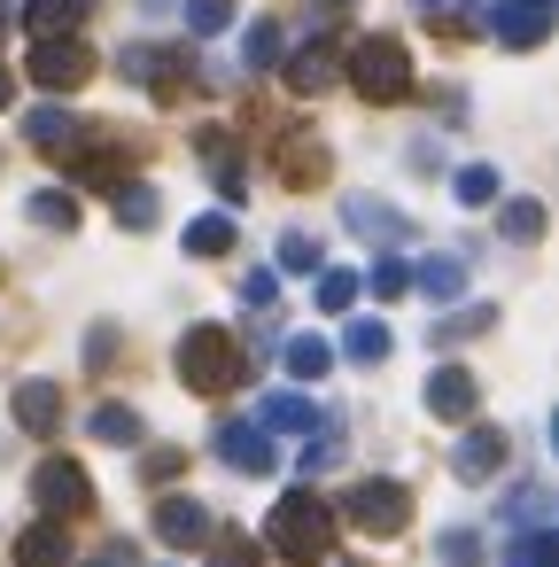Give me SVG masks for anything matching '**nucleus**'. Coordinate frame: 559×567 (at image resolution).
Masks as SVG:
<instances>
[{
  "instance_id": "44",
  "label": "nucleus",
  "mask_w": 559,
  "mask_h": 567,
  "mask_svg": "<svg viewBox=\"0 0 559 567\" xmlns=\"http://www.w3.org/2000/svg\"><path fill=\"white\" fill-rule=\"evenodd\" d=\"M544 9H551V0H544Z\"/></svg>"
},
{
  "instance_id": "17",
  "label": "nucleus",
  "mask_w": 559,
  "mask_h": 567,
  "mask_svg": "<svg viewBox=\"0 0 559 567\" xmlns=\"http://www.w3.org/2000/svg\"><path fill=\"white\" fill-rule=\"evenodd\" d=\"M257 427H265V435H311V427H319V404H311V396H265Z\"/></svg>"
},
{
  "instance_id": "42",
  "label": "nucleus",
  "mask_w": 559,
  "mask_h": 567,
  "mask_svg": "<svg viewBox=\"0 0 559 567\" xmlns=\"http://www.w3.org/2000/svg\"><path fill=\"white\" fill-rule=\"evenodd\" d=\"M110 350H117V334H110V327H94V342H86V365H110Z\"/></svg>"
},
{
  "instance_id": "33",
  "label": "nucleus",
  "mask_w": 559,
  "mask_h": 567,
  "mask_svg": "<svg viewBox=\"0 0 559 567\" xmlns=\"http://www.w3.org/2000/svg\"><path fill=\"white\" fill-rule=\"evenodd\" d=\"M451 187H458V203H466V210H482V203H497V172H489V164H466V172H458Z\"/></svg>"
},
{
  "instance_id": "35",
  "label": "nucleus",
  "mask_w": 559,
  "mask_h": 567,
  "mask_svg": "<svg viewBox=\"0 0 559 567\" xmlns=\"http://www.w3.org/2000/svg\"><path fill=\"white\" fill-rule=\"evenodd\" d=\"M241 63H249V71H272V63H280V32H272V24H249V40H241Z\"/></svg>"
},
{
  "instance_id": "30",
  "label": "nucleus",
  "mask_w": 559,
  "mask_h": 567,
  "mask_svg": "<svg viewBox=\"0 0 559 567\" xmlns=\"http://www.w3.org/2000/svg\"><path fill=\"white\" fill-rule=\"evenodd\" d=\"M117 226L148 234V226H156V187H117Z\"/></svg>"
},
{
  "instance_id": "10",
  "label": "nucleus",
  "mask_w": 559,
  "mask_h": 567,
  "mask_svg": "<svg viewBox=\"0 0 559 567\" xmlns=\"http://www.w3.org/2000/svg\"><path fill=\"white\" fill-rule=\"evenodd\" d=\"M156 536H164L172 551H195V544H210L218 528H210V505H203V497H164V505H156Z\"/></svg>"
},
{
  "instance_id": "8",
  "label": "nucleus",
  "mask_w": 559,
  "mask_h": 567,
  "mask_svg": "<svg viewBox=\"0 0 559 567\" xmlns=\"http://www.w3.org/2000/svg\"><path fill=\"white\" fill-rule=\"evenodd\" d=\"M210 451H218L226 466H241V474H272V435H265L257 420H226V427L210 435Z\"/></svg>"
},
{
  "instance_id": "40",
  "label": "nucleus",
  "mask_w": 559,
  "mask_h": 567,
  "mask_svg": "<svg viewBox=\"0 0 559 567\" xmlns=\"http://www.w3.org/2000/svg\"><path fill=\"white\" fill-rule=\"evenodd\" d=\"M272 296H280L272 272H249V280H241V303H249V311H272Z\"/></svg>"
},
{
  "instance_id": "13",
  "label": "nucleus",
  "mask_w": 559,
  "mask_h": 567,
  "mask_svg": "<svg viewBox=\"0 0 559 567\" xmlns=\"http://www.w3.org/2000/svg\"><path fill=\"white\" fill-rule=\"evenodd\" d=\"M17 427L24 435H55L63 427V389L55 381H24L17 389Z\"/></svg>"
},
{
  "instance_id": "34",
  "label": "nucleus",
  "mask_w": 559,
  "mask_h": 567,
  "mask_svg": "<svg viewBox=\"0 0 559 567\" xmlns=\"http://www.w3.org/2000/svg\"><path fill=\"white\" fill-rule=\"evenodd\" d=\"M234 24V0H187V32L195 40H210V32H226Z\"/></svg>"
},
{
  "instance_id": "27",
  "label": "nucleus",
  "mask_w": 559,
  "mask_h": 567,
  "mask_svg": "<svg viewBox=\"0 0 559 567\" xmlns=\"http://www.w3.org/2000/svg\"><path fill=\"white\" fill-rule=\"evenodd\" d=\"M280 172H288V179H296V187H303V179H327V148H319V141H303V133H296V141H288V156H280Z\"/></svg>"
},
{
  "instance_id": "22",
  "label": "nucleus",
  "mask_w": 559,
  "mask_h": 567,
  "mask_svg": "<svg viewBox=\"0 0 559 567\" xmlns=\"http://www.w3.org/2000/svg\"><path fill=\"white\" fill-rule=\"evenodd\" d=\"M226 249H234V218L226 210H210V218L187 226V257H226Z\"/></svg>"
},
{
  "instance_id": "43",
  "label": "nucleus",
  "mask_w": 559,
  "mask_h": 567,
  "mask_svg": "<svg viewBox=\"0 0 559 567\" xmlns=\"http://www.w3.org/2000/svg\"><path fill=\"white\" fill-rule=\"evenodd\" d=\"M9 102H17V79H9V71H0V110H9Z\"/></svg>"
},
{
  "instance_id": "21",
  "label": "nucleus",
  "mask_w": 559,
  "mask_h": 567,
  "mask_svg": "<svg viewBox=\"0 0 559 567\" xmlns=\"http://www.w3.org/2000/svg\"><path fill=\"white\" fill-rule=\"evenodd\" d=\"M288 86H296V94H327V86H334V55H327V48H303V55L288 63Z\"/></svg>"
},
{
  "instance_id": "20",
  "label": "nucleus",
  "mask_w": 559,
  "mask_h": 567,
  "mask_svg": "<svg viewBox=\"0 0 559 567\" xmlns=\"http://www.w3.org/2000/svg\"><path fill=\"white\" fill-rule=\"evenodd\" d=\"M24 24H32L40 40H71V32H79V0H32Z\"/></svg>"
},
{
  "instance_id": "2",
  "label": "nucleus",
  "mask_w": 559,
  "mask_h": 567,
  "mask_svg": "<svg viewBox=\"0 0 559 567\" xmlns=\"http://www.w3.org/2000/svg\"><path fill=\"white\" fill-rule=\"evenodd\" d=\"M272 551H280V559H296V567L327 559V551H334V513H327V497L288 489V497L272 505Z\"/></svg>"
},
{
  "instance_id": "19",
  "label": "nucleus",
  "mask_w": 559,
  "mask_h": 567,
  "mask_svg": "<svg viewBox=\"0 0 559 567\" xmlns=\"http://www.w3.org/2000/svg\"><path fill=\"white\" fill-rule=\"evenodd\" d=\"M342 358H350V365H381V358H389V327H381V319H350Z\"/></svg>"
},
{
  "instance_id": "4",
  "label": "nucleus",
  "mask_w": 559,
  "mask_h": 567,
  "mask_svg": "<svg viewBox=\"0 0 559 567\" xmlns=\"http://www.w3.org/2000/svg\"><path fill=\"white\" fill-rule=\"evenodd\" d=\"M342 513H350V528H365V536H396V528L412 520V489L389 482V474H373V482H358V489L342 497Z\"/></svg>"
},
{
  "instance_id": "26",
  "label": "nucleus",
  "mask_w": 559,
  "mask_h": 567,
  "mask_svg": "<svg viewBox=\"0 0 559 567\" xmlns=\"http://www.w3.org/2000/svg\"><path fill=\"white\" fill-rule=\"evenodd\" d=\"M505 567H559V536L551 528H520V544L505 551Z\"/></svg>"
},
{
  "instance_id": "16",
  "label": "nucleus",
  "mask_w": 559,
  "mask_h": 567,
  "mask_svg": "<svg viewBox=\"0 0 559 567\" xmlns=\"http://www.w3.org/2000/svg\"><path fill=\"white\" fill-rule=\"evenodd\" d=\"M342 218H350V234H365V241H404V218H396L389 203H373V195H350Z\"/></svg>"
},
{
  "instance_id": "39",
  "label": "nucleus",
  "mask_w": 559,
  "mask_h": 567,
  "mask_svg": "<svg viewBox=\"0 0 559 567\" xmlns=\"http://www.w3.org/2000/svg\"><path fill=\"white\" fill-rule=\"evenodd\" d=\"M342 466V427H319V443H303V474H327Z\"/></svg>"
},
{
  "instance_id": "5",
  "label": "nucleus",
  "mask_w": 559,
  "mask_h": 567,
  "mask_svg": "<svg viewBox=\"0 0 559 567\" xmlns=\"http://www.w3.org/2000/svg\"><path fill=\"white\" fill-rule=\"evenodd\" d=\"M505 458H513V435L489 427V420H474V427L458 435V451H451V474H458V482H489Z\"/></svg>"
},
{
  "instance_id": "1",
  "label": "nucleus",
  "mask_w": 559,
  "mask_h": 567,
  "mask_svg": "<svg viewBox=\"0 0 559 567\" xmlns=\"http://www.w3.org/2000/svg\"><path fill=\"white\" fill-rule=\"evenodd\" d=\"M172 365H179V381L195 389V396H234L241 389V373H249V358H241V342L226 334V327H187L179 334V350H172Z\"/></svg>"
},
{
  "instance_id": "31",
  "label": "nucleus",
  "mask_w": 559,
  "mask_h": 567,
  "mask_svg": "<svg viewBox=\"0 0 559 567\" xmlns=\"http://www.w3.org/2000/svg\"><path fill=\"white\" fill-rule=\"evenodd\" d=\"M94 435H102V443H141V412H133V404H102V412H94Z\"/></svg>"
},
{
  "instance_id": "36",
  "label": "nucleus",
  "mask_w": 559,
  "mask_h": 567,
  "mask_svg": "<svg viewBox=\"0 0 559 567\" xmlns=\"http://www.w3.org/2000/svg\"><path fill=\"white\" fill-rule=\"evenodd\" d=\"M365 288H373V296H404V288H412V265H404V257H373Z\"/></svg>"
},
{
  "instance_id": "24",
  "label": "nucleus",
  "mask_w": 559,
  "mask_h": 567,
  "mask_svg": "<svg viewBox=\"0 0 559 567\" xmlns=\"http://www.w3.org/2000/svg\"><path fill=\"white\" fill-rule=\"evenodd\" d=\"M489 327H497V303H474V311H458V319H435L427 342H474V334H489Z\"/></svg>"
},
{
  "instance_id": "14",
  "label": "nucleus",
  "mask_w": 559,
  "mask_h": 567,
  "mask_svg": "<svg viewBox=\"0 0 559 567\" xmlns=\"http://www.w3.org/2000/svg\"><path fill=\"white\" fill-rule=\"evenodd\" d=\"M412 288H420L427 303H458V296H466V265H458V257H420V265H412Z\"/></svg>"
},
{
  "instance_id": "11",
  "label": "nucleus",
  "mask_w": 559,
  "mask_h": 567,
  "mask_svg": "<svg viewBox=\"0 0 559 567\" xmlns=\"http://www.w3.org/2000/svg\"><path fill=\"white\" fill-rule=\"evenodd\" d=\"M544 24H551L544 0H497V9H489V32L505 48H544Z\"/></svg>"
},
{
  "instance_id": "38",
  "label": "nucleus",
  "mask_w": 559,
  "mask_h": 567,
  "mask_svg": "<svg viewBox=\"0 0 559 567\" xmlns=\"http://www.w3.org/2000/svg\"><path fill=\"white\" fill-rule=\"evenodd\" d=\"M358 303V272H319V311H350Z\"/></svg>"
},
{
  "instance_id": "6",
  "label": "nucleus",
  "mask_w": 559,
  "mask_h": 567,
  "mask_svg": "<svg viewBox=\"0 0 559 567\" xmlns=\"http://www.w3.org/2000/svg\"><path fill=\"white\" fill-rule=\"evenodd\" d=\"M86 71H94V55H86L79 40H40V48H32V86H48V94L86 86Z\"/></svg>"
},
{
  "instance_id": "12",
  "label": "nucleus",
  "mask_w": 559,
  "mask_h": 567,
  "mask_svg": "<svg viewBox=\"0 0 559 567\" xmlns=\"http://www.w3.org/2000/svg\"><path fill=\"white\" fill-rule=\"evenodd\" d=\"M474 373L466 365H443V373H427V412L435 420H474Z\"/></svg>"
},
{
  "instance_id": "9",
  "label": "nucleus",
  "mask_w": 559,
  "mask_h": 567,
  "mask_svg": "<svg viewBox=\"0 0 559 567\" xmlns=\"http://www.w3.org/2000/svg\"><path fill=\"white\" fill-rule=\"evenodd\" d=\"M32 489H40V505H48V513H86V505H94V482H86V466H79V458H48Z\"/></svg>"
},
{
  "instance_id": "23",
  "label": "nucleus",
  "mask_w": 559,
  "mask_h": 567,
  "mask_svg": "<svg viewBox=\"0 0 559 567\" xmlns=\"http://www.w3.org/2000/svg\"><path fill=\"white\" fill-rule=\"evenodd\" d=\"M497 226H505V241H520V249H528V241H544V203H528V195H520V203H505V210H497Z\"/></svg>"
},
{
  "instance_id": "29",
  "label": "nucleus",
  "mask_w": 559,
  "mask_h": 567,
  "mask_svg": "<svg viewBox=\"0 0 559 567\" xmlns=\"http://www.w3.org/2000/svg\"><path fill=\"white\" fill-rule=\"evenodd\" d=\"M32 218L71 234V226H79V195H63V187H40V195H32Z\"/></svg>"
},
{
  "instance_id": "18",
  "label": "nucleus",
  "mask_w": 559,
  "mask_h": 567,
  "mask_svg": "<svg viewBox=\"0 0 559 567\" xmlns=\"http://www.w3.org/2000/svg\"><path fill=\"white\" fill-rule=\"evenodd\" d=\"M63 559H71L63 520H40V528H24V536H17V567H63Z\"/></svg>"
},
{
  "instance_id": "15",
  "label": "nucleus",
  "mask_w": 559,
  "mask_h": 567,
  "mask_svg": "<svg viewBox=\"0 0 559 567\" xmlns=\"http://www.w3.org/2000/svg\"><path fill=\"white\" fill-rule=\"evenodd\" d=\"M24 141H32V148H48V156H63V148L79 141V117H71L63 102H48V110H32V117H24Z\"/></svg>"
},
{
  "instance_id": "7",
  "label": "nucleus",
  "mask_w": 559,
  "mask_h": 567,
  "mask_svg": "<svg viewBox=\"0 0 559 567\" xmlns=\"http://www.w3.org/2000/svg\"><path fill=\"white\" fill-rule=\"evenodd\" d=\"M117 71L141 79L148 94H179V86H187V55H179V48H125Z\"/></svg>"
},
{
  "instance_id": "32",
  "label": "nucleus",
  "mask_w": 559,
  "mask_h": 567,
  "mask_svg": "<svg viewBox=\"0 0 559 567\" xmlns=\"http://www.w3.org/2000/svg\"><path fill=\"white\" fill-rule=\"evenodd\" d=\"M435 559H443V567H482V536H474V528H443V536H435Z\"/></svg>"
},
{
  "instance_id": "3",
  "label": "nucleus",
  "mask_w": 559,
  "mask_h": 567,
  "mask_svg": "<svg viewBox=\"0 0 559 567\" xmlns=\"http://www.w3.org/2000/svg\"><path fill=\"white\" fill-rule=\"evenodd\" d=\"M350 86H358L365 102H404V94H412V55H404V40H358V48H350Z\"/></svg>"
},
{
  "instance_id": "41",
  "label": "nucleus",
  "mask_w": 559,
  "mask_h": 567,
  "mask_svg": "<svg viewBox=\"0 0 559 567\" xmlns=\"http://www.w3.org/2000/svg\"><path fill=\"white\" fill-rule=\"evenodd\" d=\"M179 458H187V451H148V482H172V474H179Z\"/></svg>"
},
{
  "instance_id": "37",
  "label": "nucleus",
  "mask_w": 559,
  "mask_h": 567,
  "mask_svg": "<svg viewBox=\"0 0 559 567\" xmlns=\"http://www.w3.org/2000/svg\"><path fill=\"white\" fill-rule=\"evenodd\" d=\"M280 272H319V241L311 234H280Z\"/></svg>"
},
{
  "instance_id": "28",
  "label": "nucleus",
  "mask_w": 559,
  "mask_h": 567,
  "mask_svg": "<svg viewBox=\"0 0 559 567\" xmlns=\"http://www.w3.org/2000/svg\"><path fill=\"white\" fill-rule=\"evenodd\" d=\"M210 567H265V551H257L241 528H218V536H210Z\"/></svg>"
},
{
  "instance_id": "25",
  "label": "nucleus",
  "mask_w": 559,
  "mask_h": 567,
  "mask_svg": "<svg viewBox=\"0 0 559 567\" xmlns=\"http://www.w3.org/2000/svg\"><path fill=\"white\" fill-rule=\"evenodd\" d=\"M327 365H334L327 334H296V342H288V373H296V381H319Z\"/></svg>"
}]
</instances>
